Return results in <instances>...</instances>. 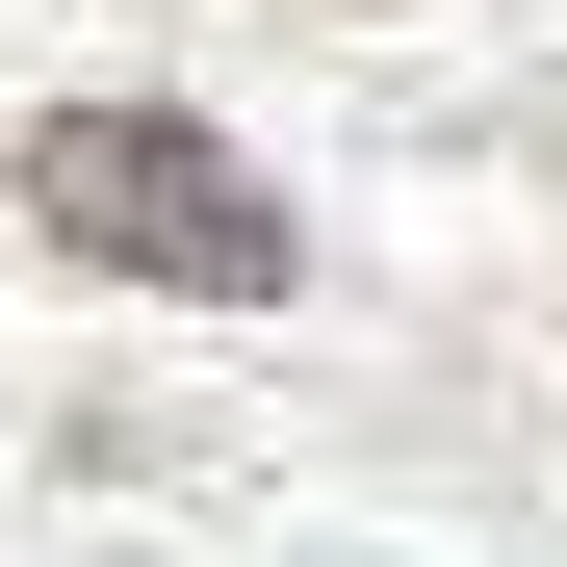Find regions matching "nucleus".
Instances as JSON below:
<instances>
[{
    "label": "nucleus",
    "instance_id": "1",
    "mask_svg": "<svg viewBox=\"0 0 567 567\" xmlns=\"http://www.w3.org/2000/svg\"><path fill=\"white\" fill-rule=\"evenodd\" d=\"M27 233L104 258V284H207V310H284V284H310L284 181H258L233 130H181V104H52V130H27Z\"/></svg>",
    "mask_w": 567,
    "mask_h": 567
}]
</instances>
